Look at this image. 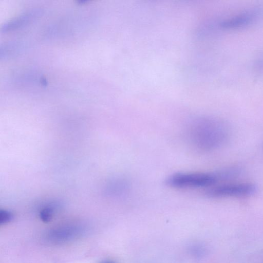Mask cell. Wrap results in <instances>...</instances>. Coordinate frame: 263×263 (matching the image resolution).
Listing matches in <instances>:
<instances>
[{"label": "cell", "instance_id": "obj_6", "mask_svg": "<svg viewBox=\"0 0 263 263\" xmlns=\"http://www.w3.org/2000/svg\"><path fill=\"white\" fill-rule=\"evenodd\" d=\"M36 13V12L31 11L23 14L5 24L1 28V31L6 32V31L24 25L30 21L32 17L35 16Z\"/></svg>", "mask_w": 263, "mask_h": 263}, {"label": "cell", "instance_id": "obj_5", "mask_svg": "<svg viewBox=\"0 0 263 263\" xmlns=\"http://www.w3.org/2000/svg\"><path fill=\"white\" fill-rule=\"evenodd\" d=\"M255 16L256 12L247 11L226 20L222 22V25L227 28L241 26L250 23L254 19Z\"/></svg>", "mask_w": 263, "mask_h": 263}, {"label": "cell", "instance_id": "obj_8", "mask_svg": "<svg viewBox=\"0 0 263 263\" xmlns=\"http://www.w3.org/2000/svg\"><path fill=\"white\" fill-rule=\"evenodd\" d=\"M12 213L7 210L0 211V223L6 224L11 221L13 219Z\"/></svg>", "mask_w": 263, "mask_h": 263}, {"label": "cell", "instance_id": "obj_1", "mask_svg": "<svg viewBox=\"0 0 263 263\" xmlns=\"http://www.w3.org/2000/svg\"><path fill=\"white\" fill-rule=\"evenodd\" d=\"M230 128L223 121L203 118L193 122L186 128L189 142L195 149L204 152L216 149L228 140Z\"/></svg>", "mask_w": 263, "mask_h": 263}, {"label": "cell", "instance_id": "obj_2", "mask_svg": "<svg viewBox=\"0 0 263 263\" xmlns=\"http://www.w3.org/2000/svg\"><path fill=\"white\" fill-rule=\"evenodd\" d=\"M220 179L217 172L214 173H176L166 180V184L176 189L211 187Z\"/></svg>", "mask_w": 263, "mask_h": 263}, {"label": "cell", "instance_id": "obj_4", "mask_svg": "<svg viewBox=\"0 0 263 263\" xmlns=\"http://www.w3.org/2000/svg\"><path fill=\"white\" fill-rule=\"evenodd\" d=\"M85 232L84 228L80 225L68 224L58 227L49 231L46 238L54 243L70 241L81 236Z\"/></svg>", "mask_w": 263, "mask_h": 263}, {"label": "cell", "instance_id": "obj_7", "mask_svg": "<svg viewBox=\"0 0 263 263\" xmlns=\"http://www.w3.org/2000/svg\"><path fill=\"white\" fill-rule=\"evenodd\" d=\"M54 209L52 206H47L43 209L40 212V217L44 222H48L52 219Z\"/></svg>", "mask_w": 263, "mask_h": 263}, {"label": "cell", "instance_id": "obj_9", "mask_svg": "<svg viewBox=\"0 0 263 263\" xmlns=\"http://www.w3.org/2000/svg\"><path fill=\"white\" fill-rule=\"evenodd\" d=\"M100 263H117V262H116L115 261H114L113 260H106L102 261V262H101Z\"/></svg>", "mask_w": 263, "mask_h": 263}, {"label": "cell", "instance_id": "obj_3", "mask_svg": "<svg viewBox=\"0 0 263 263\" xmlns=\"http://www.w3.org/2000/svg\"><path fill=\"white\" fill-rule=\"evenodd\" d=\"M257 185L250 182H238L215 185L208 189L206 195L211 198L246 197L254 194Z\"/></svg>", "mask_w": 263, "mask_h": 263}]
</instances>
